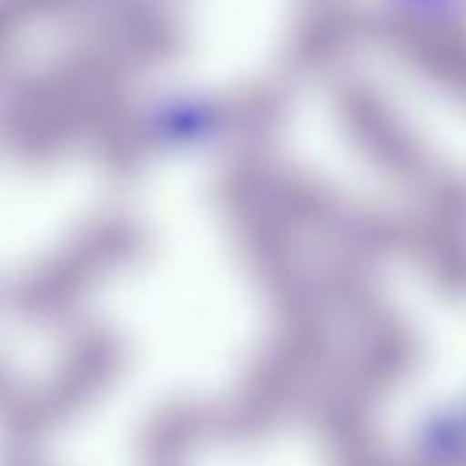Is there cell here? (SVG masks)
<instances>
[{
    "mask_svg": "<svg viewBox=\"0 0 466 466\" xmlns=\"http://www.w3.org/2000/svg\"><path fill=\"white\" fill-rule=\"evenodd\" d=\"M403 4L416 6L419 13H444V10H454L463 0H403Z\"/></svg>",
    "mask_w": 466,
    "mask_h": 466,
    "instance_id": "obj_1",
    "label": "cell"
}]
</instances>
